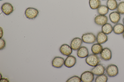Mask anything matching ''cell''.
Here are the masks:
<instances>
[{"instance_id":"cell-1","label":"cell","mask_w":124,"mask_h":82,"mask_svg":"<svg viewBox=\"0 0 124 82\" xmlns=\"http://www.w3.org/2000/svg\"><path fill=\"white\" fill-rule=\"evenodd\" d=\"M85 61L88 65L94 67L99 64L100 60L97 55L92 54L86 57Z\"/></svg>"},{"instance_id":"cell-2","label":"cell","mask_w":124,"mask_h":82,"mask_svg":"<svg viewBox=\"0 0 124 82\" xmlns=\"http://www.w3.org/2000/svg\"><path fill=\"white\" fill-rule=\"evenodd\" d=\"M107 75L109 77H113L116 76L118 74V69L116 65L111 64L108 65L105 69Z\"/></svg>"},{"instance_id":"cell-3","label":"cell","mask_w":124,"mask_h":82,"mask_svg":"<svg viewBox=\"0 0 124 82\" xmlns=\"http://www.w3.org/2000/svg\"><path fill=\"white\" fill-rule=\"evenodd\" d=\"M81 38L83 42L86 44H93L96 41V37L94 34L91 32L83 34Z\"/></svg>"},{"instance_id":"cell-4","label":"cell","mask_w":124,"mask_h":82,"mask_svg":"<svg viewBox=\"0 0 124 82\" xmlns=\"http://www.w3.org/2000/svg\"><path fill=\"white\" fill-rule=\"evenodd\" d=\"M39 13L38 10L32 7H28L25 10V14L27 18L29 19H33L38 16Z\"/></svg>"},{"instance_id":"cell-5","label":"cell","mask_w":124,"mask_h":82,"mask_svg":"<svg viewBox=\"0 0 124 82\" xmlns=\"http://www.w3.org/2000/svg\"><path fill=\"white\" fill-rule=\"evenodd\" d=\"M100 57L102 60L107 61L111 60L112 57V53L108 48H104L103 49L100 54Z\"/></svg>"},{"instance_id":"cell-6","label":"cell","mask_w":124,"mask_h":82,"mask_svg":"<svg viewBox=\"0 0 124 82\" xmlns=\"http://www.w3.org/2000/svg\"><path fill=\"white\" fill-rule=\"evenodd\" d=\"M94 75L91 71H86L82 73L80 78L83 82H92L94 79Z\"/></svg>"},{"instance_id":"cell-7","label":"cell","mask_w":124,"mask_h":82,"mask_svg":"<svg viewBox=\"0 0 124 82\" xmlns=\"http://www.w3.org/2000/svg\"><path fill=\"white\" fill-rule=\"evenodd\" d=\"M108 18L106 15L99 14L94 18L95 23L99 26H102L108 22Z\"/></svg>"},{"instance_id":"cell-8","label":"cell","mask_w":124,"mask_h":82,"mask_svg":"<svg viewBox=\"0 0 124 82\" xmlns=\"http://www.w3.org/2000/svg\"><path fill=\"white\" fill-rule=\"evenodd\" d=\"M83 42L82 39L79 37H75L71 40L70 46L73 50H77L81 47Z\"/></svg>"},{"instance_id":"cell-9","label":"cell","mask_w":124,"mask_h":82,"mask_svg":"<svg viewBox=\"0 0 124 82\" xmlns=\"http://www.w3.org/2000/svg\"><path fill=\"white\" fill-rule=\"evenodd\" d=\"M59 50L62 54L67 56L71 54L73 50L70 46L67 44H64L61 46Z\"/></svg>"},{"instance_id":"cell-10","label":"cell","mask_w":124,"mask_h":82,"mask_svg":"<svg viewBox=\"0 0 124 82\" xmlns=\"http://www.w3.org/2000/svg\"><path fill=\"white\" fill-rule=\"evenodd\" d=\"M76 62V57L70 55L67 56L64 60V65L67 67L71 68L75 65Z\"/></svg>"},{"instance_id":"cell-11","label":"cell","mask_w":124,"mask_h":82,"mask_svg":"<svg viewBox=\"0 0 124 82\" xmlns=\"http://www.w3.org/2000/svg\"><path fill=\"white\" fill-rule=\"evenodd\" d=\"M2 12L5 15H8L12 13L14 10V8L10 3L6 2L2 4L1 7Z\"/></svg>"},{"instance_id":"cell-12","label":"cell","mask_w":124,"mask_h":82,"mask_svg":"<svg viewBox=\"0 0 124 82\" xmlns=\"http://www.w3.org/2000/svg\"><path fill=\"white\" fill-rule=\"evenodd\" d=\"M64 59L63 57L59 56L55 57L52 62V66L56 68H60L64 64Z\"/></svg>"},{"instance_id":"cell-13","label":"cell","mask_w":124,"mask_h":82,"mask_svg":"<svg viewBox=\"0 0 124 82\" xmlns=\"http://www.w3.org/2000/svg\"><path fill=\"white\" fill-rule=\"evenodd\" d=\"M105 71L104 66L101 64H99L94 67L91 71L94 75L98 76L104 74Z\"/></svg>"},{"instance_id":"cell-14","label":"cell","mask_w":124,"mask_h":82,"mask_svg":"<svg viewBox=\"0 0 124 82\" xmlns=\"http://www.w3.org/2000/svg\"><path fill=\"white\" fill-rule=\"evenodd\" d=\"M109 19L112 23L116 24L118 23L121 18V14L117 11L112 12L109 16Z\"/></svg>"},{"instance_id":"cell-15","label":"cell","mask_w":124,"mask_h":82,"mask_svg":"<svg viewBox=\"0 0 124 82\" xmlns=\"http://www.w3.org/2000/svg\"><path fill=\"white\" fill-rule=\"evenodd\" d=\"M108 39L107 35L102 31L98 33L96 37V41L97 43L100 44H104L107 41Z\"/></svg>"},{"instance_id":"cell-16","label":"cell","mask_w":124,"mask_h":82,"mask_svg":"<svg viewBox=\"0 0 124 82\" xmlns=\"http://www.w3.org/2000/svg\"><path fill=\"white\" fill-rule=\"evenodd\" d=\"M77 55L78 57L80 58L86 57L89 55L88 49L85 46H81L77 50Z\"/></svg>"},{"instance_id":"cell-17","label":"cell","mask_w":124,"mask_h":82,"mask_svg":"<svg viewBox=\"0 0 124 82\" xmlns=\"http://www.w3.org/2000/svg\"><path fill=\"white\" fill-rule=\"evenodd\" d=\"M113 31L116 34H122L124 31V25L119 23L115 24L113 27Z\"/></svg>"},{"instance_id":"cell-18","label":"cell","mask_w":124,"mask_h":82,"mask_svg":"<svg viewBox=\"0 0 124 82\" xmlns=\"http://www.w3.org/2000/svg\"><path fill=\"white\" fill-rule=\"evenodd\" d=\"M101 31L107 35L109 34L113 31V27L110 24L107 22L102 26Z\"/></svg>"},{"instance_id":"cell-19","label":"cell","mask_w":124,"mask_h":82,"mask_svg":"<svg viewBox=\"0 0 124 82\" xmlns=\"http://www.w3.org/2000/svg\"><path fill=\"white\" fill-rule=\"evenodd\" d=\"M103 49V47L101 44L97 43L93 45L91 50L93 54L97 55L100 54Z\"/></svg>"},{"instance_id":"cell-20","label":"cell","mask_w":124,"mask_h":82,"mask_svg":"<svg viewBox=\"0 0 124 82\" xmlns=\"http://www.w3.org/2000/svg\"><path fill=\"white\" fill-rule=\"evenodd\" d=\"M118 4L116 0H107L106 6L109 10L114 11L116 9Z\"/></svg>"},{"instance_id":"cell-21","label":"cell","mask_w":124,"mask_h":82,"mask_svg":"<svg viewBox=\"0 0 124 82\" xmlns=\"http://www.w3.org/2000/svg\"><path fill=\"white\" fill-rule=\"evenodd\" d=\"M89 4L91 9H97L101 5V1L100 0H89Z\"/></svg>"},{"instance_id":"cell-22","label":"cell","mask_w":124,"mask_h":82,"mask_svg":"<svg viewBox=\"0 0 124 82\" xmlns=\"http://www.w3.org/2000/svg\"><path fill=\"white\" fill-rule=\"evenodd\" d=\"M109 9L106 5H101L97 9L99 14L106 15L108 13Z\"/></svg>"},{"instance_id":"cell-23","label":"cell","mask_w":124,"mask_h":82,"mask_svg":"<svg viewBox=\"0 0 124 82\" xmlns=\"http://www.w3.org/2000/svg\"><path fill=\"white\" fill-rule=\"evenodd\" d=\"M108 80V77L105 74H103L97 76L95 78V82H106Z\"/></svg>"},{"instance_id":"cell-24","label":"cell","mask_w":124,"mask_h":82,"mask_svg":"<svg viewBox=\"0 0 124 82\" xmlns=\"http://www.w3.org/2000/svg\"><path fill=\"white\" fill-rule=\"evenodd\" d=\"M117 11L121 15H124V1L119 2L118 5Z\"/></svg>"},{"instance_id":"cell-25","label":"cell","mask_w":124,"mask_h":82,"mask_svg":"<svg viewBox=\"0 0 124 82\" xmlns=\"http://www.w3.org/2000/svg\"><path fill=\"white\" fill-rule=\"evenodd\" d=\"M81 80L80 77L79 76H74L68 79L66 81L67 82H80Z\"/></svg>"},{"instance_id":"cell-26","label":"cell","mask_w":124,"mask_h":82,"mask_svg":"<svg viewBox=\"0 0 124 82\" xmlns=\"http://www.w3.org/2000/svg\"><path fill=\"white\" fill-rule=\"evenodd\" d=\"M5 45L6 43L5 40L1 38L0 39V50H2L4 49Z\"/></svg>"},{"instance_id":"cell-27","label":"cell","mask_w":124,"mask_h":82,"mask_svg":"<svg viewBox=\"0 0 124 82\" xmlns=\"http://www.w3.org/2000/svg\"><path fill=\"white\" fill-rule=\"evenodd\" d=\"M8 79L5 78H2L0 79V82H9Z\"/></svg>"},{"instance_id":"cell-28","label":"cell","mask_w":124,"mask_h":82,"mask_svg":"<svg viewBox=\"0 0 124 82\" xmlns=\"http://www.w3.org/2000/svg\"><path fill=\"white\" fill-rule=\"evenodd\" d=\"M122 36L124 39V31L122 33Z\"/></svg>"},{"instance_id":"cell-29","label":"cell","mask_w":124,"mask_h":82,"mask_svg":"<svg viewBox=\"0 0 124 82\" xmlns=\"http://www.w3.org/2000/svg\"><path fill=\"white\" fill-rule=\"evenodd\" d=\"M123 25H124V17L123 18Z\"/></svg>"},{"instance_id":"cell-30","label":"cell","mask_w":124,"mask_h":82,"mask_svg":"<svg viewBox=\"0 0 124 82\" xmlns=\"http://www.w3.org/2000/svg\"><path fill=\"white\" fill-rule=\"evenodd\" d=\"M118 0V1H119L121 0Z\"/></svg>"},{"instance_id":"cell-31","label":"cell","mask_w":124,"mask_h":82,"mask_svg":"<svg viewBox=\"0 0 124 82\" xmlns=\"http://www.w3.org/2000/svg\"></svg>"},{"instance_id":"cell-32","label":"cell","mask_w":124,"mask_h":82,"mask_svg":"<svg viewBox=\"0 0 124 82\" xmlns=\"http://www.w3.org/2000/svg\"></svg>"}]
</instances>
